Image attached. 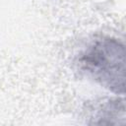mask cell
Returning <instances> with one entry per match:
<instances>
[{"instance_id": "6da1fadb", "label": "cell", "mask_w": 126, "mask_h": 126, "mask_svg": "<svg viewBox=\"0 0 126 126\" xmlns=\"http://www.w3.org/2000/svg\"><path fill=\"white\" fill-rule=\"evenodd\" d=\"M87 70L108 89L124 91V47L115 40L105 39L96 42L83 58Z\"/></svg>"}]
</instances>
